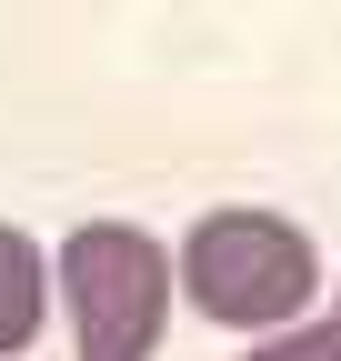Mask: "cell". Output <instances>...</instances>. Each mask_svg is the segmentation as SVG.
<instances>
[{
	"mask_svg": "<svg viewBox=\"0 0 341 361\" xmlns=\"http://www.w3.org/2000/svg\"><path fill=\"white\" fill-rule=\"evenodd\" d=\"M170 271H181V301L201 311V322L251 331V341L302 331L311 301H321V241L291 211H261V201L201 211L181 231V251H170Z\"/></svg>",
	"mask_w": 341,
	"mask_h": 361,
	"instance_id": "cell-1",
	"label": "cell"
},
{
	"mask_svg": "<svg viewBox=\"0 0 341 361\" xmlns=\"http://www.w3.org/2000/svg\"><path fill=\"white\" fill-rule=\"evenodd\" d=\"M181 271L141 221H80L61 231V311H70V351L80 361H151Z\"/></svg>",
	"mask_w": 341,
	"mask_h": 361,
	"instance_id": "cell-2",
	"label": "cell"
},
{
	"mask_svg": "<svg viewBox=\"0 0 341 361\" xmlns=\"http://www.w3.org/2000/svg\"><path fill=\"white\" fill-rule=\"evenodd\" d=\"M51 301H61V251L30 241L20 221H0V361H20L51 331Z\"/></svg>",
	"mask_w": 341,
	"mask_h": 361,
	"instance_id": "cell-3",
	"label": "cell"
},
{
	"mask_svg": "<svg viewBox=\"0 0 341 361\" xmlns=\"http://www.w3.org/2000/svg\"><path fill=\"white\" fill-rule=\"evenodd\" d=\"M241 361H341V331H331V322H302V331H271V341H251Z\"/></svg>",
	"mask_w": 341,
	"mask_h": 361,
	"instance_id": "cell-4",
	"label": "cell"
},
{
	"mask_svg": "<svg viewBox=\"0 0 341 361\" xmlns=\"http://www.w3.org/2000/svg\"><path fill=\"white\" fill-rule=\"evenodd\" d=\"M331 331H341V281H331Z\"/></svg>",
	"mask_w": 341,
	"mask_h": 361,
	"instance_id": "cell-5",
	"label": "cell"
}]
</instances>
